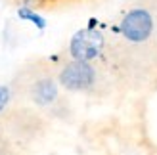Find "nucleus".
<instances>
[{
    "label": "nucleus",
    "instance_id": "nucleus-1",
    "mask_svg": "<svg viewBox=\"0 0 157 155\" xmlns=\"http://www.w3.org/2000/svg\"><path fill=\"white\" fill-rule=\"evenodd\" d=\"M104 52V35L98 33L94 27L82 29L75 33L69 44V54L73 59H82V61H92Z\"/></svg>",
    "mask_w": 157,
    "mask_h": 155
},
{
    "label": "nucleus",
    "instance_id": "nucleus-2",
    "mask_svg": "<svg viewBox=\"0 0 157 155\" xmlns=\"http://www.w3.org/2000/svg\"><path fill=\"white\" fill-rule=\"evenodd\" d=\"M59 84L67 90H86L96 82V69L90 61L73 59L59 71Z\"/></svg>",
    "mask_w": 157,
    "mask_h": 155
},
{
    "label": "nucleus",
    "instance_id": "nucleus-3",
    "mask_svg": "<svg viewBox=\"0 0 157 155\" xmlns=\"http://www.w3.org/2000/svg\"><path fill=\"white\" fill-rule=\"evenodd\" d=\"M121 35L130 42H144L153 33V17L144 8L130 10L121 21Z\"/></svg>",
    "mask_w": 157,
    "mask_h": 155
},
{
    "label": "nucleus",
    "instance_id": "nucleus-4",
    "mask_svg": "<svg viewBox=\"0 0 157 155\" xmlns=\"http://www.w3.org/2000/svg\"><path fill=\"white\" fill-rule=\"evenodd\" d=\"M56 96H58V88L52 79H42L33 86V100L36 104H42V105L52 104Z\"/></svg>",
    "mask_w": 157,
    "mask_h": 155
},
{
    "label": "nucleus",
    "instance_id": "nucleus-5",
    "mask_svg": "<svg viewBox=\"0 0 157 155\" xmlns=\"http://www.w3.org/2000/svg\"><path fill=\"white\" fill-rule=\"evenodd\" d=\"M17 17L23 19V21H29V23H33V25L36 29H46V19L42 17L40 13H36L31 6H19V10H17Z\"/></svg>",
    "mask_w": 157,
    "mask_h": 155
},
{
    "label": "nucleus",
    "instance_id": "nucleus-6",
    "mask_svg": "<svg viewBox=\"0 0 157 155\" xmlns=\"http://www.w3.org/2000/svg\"><path fill=\"white\" fill-rule=\"evenodd\" d=\"M10 102V88L8 86H0V111L4 109Z\"/></svg>",
    "mask_w": 157,
    "mask_h": 155
}]
</instances>
